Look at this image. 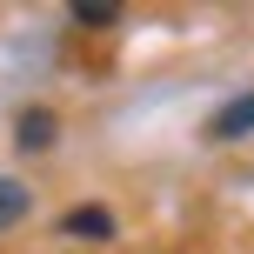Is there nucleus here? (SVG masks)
I'll list each match as a JSON object with an SVG mask.
<instances>
[{
    "instance_id": "1",
    "label": "nucleus",
    "mask_w": 254,
    "mask_h": 254,
    "mask_svg": "<svg viewBox=\"0 0 254 254\" xmlns=\"http://www.w3.org/2000/svg\"><path fill=\"white\" fill-rule=\"evenodd\" d=\"M207 134L214 140H234V134H254V94H241V101H228L214 121H207Z\"/></svg>"
},
{
    "instance_id": "2",
    "label": "nucleus",
    "mask_w": 254,
    "mask_h": 254,
    "mask_svg": "<svg viewBox=\"0 0 254 254\" xmlns=\"http://www.w3.org/2000/svg\"><path fill=\"white\" fill-rule=\"evenodd\" d=\"M61 228H67V234H80V241H107V234H114V214L87 201V207H74V214H67Z\"/></svg>"
},
{
    "instance_id": "3",
    "label": "nucleus",
    "mask_w": 254,
    "mask_h": 254,
    "mask_svg": "<svg viewBox=\"0 0 254 254\" xmlns=\"http://www.w3.org/2000/svg\"><path fill=\"white\" fill-rule=\"evenodd\" d=\"M27 207H34V201H27V188H20V181H13V174H0V234H7L13 221L27 214Z\"/></svg>"
},
{
    "instance_id": "4",
    "label": "nucleus",
    "mask_w": 254,
    "mask_h": 254,
    "mask_svg": "<svg viewBox=\"0 0 254 254\" xmlns=\"http://www.w3.org/2000/svg\"><path fill=\"white\" fill-rule=\"evenodd\" d=\"M47 140H54V114H40V107L20 114V147H47Z\"/></svg>"
},
{
    "instance_id": "5",
    "label": "nucleus",
    "mask_w": 254,
    "mask_h": 254,
    "mask_svg": "<svg viewBox=\"0 0 254 254\" xmlns=\"http://www.w3.org/2000/svg\"><path fill=\"white\" fill-rule=\"evenodd\" d=\"M74 20H80V27H114V20H121V7H107V0H80Z\"/></svg>"
}]
</instances>
